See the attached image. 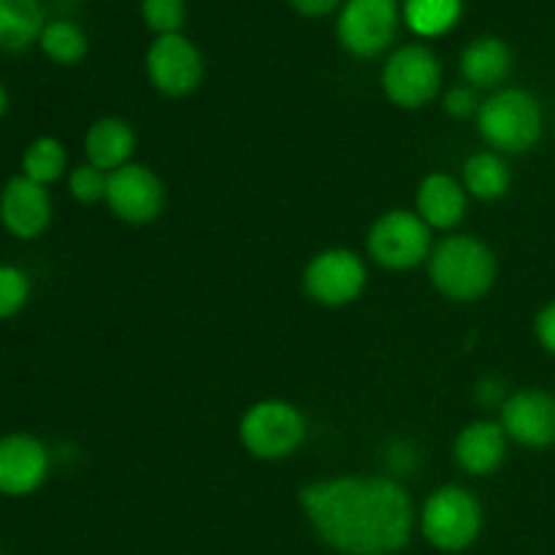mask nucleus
Wrapping results in <instances>:
<instances>
[{"instance_id":"1","label":"nucleus","mask_w":555,"mask_h":555,"mask_svg":"<svg viewBox=\"0 0 555 555\" xmlns=\"http://www.w3.org/2000/svg\"><path fill=\"white\" fill-rule=\"evenodd\" d=\"M320 540L345 555H393L410 542L412 502L388 477H339L301 491Z\"/></svg>"},{"instance_id":"14","label":"nucleus","mask_w":555,"mask_h":555,"mask_svg":"<svg viewBox=\"0 0 555 555\" xmlns=\"http://www.w3.org/2000/svg\"><path fill=\"white\" fill-rule=\"evenodd\" d=\"M52 220V201L43 184L14 177L0 193V222L16 238H36Z\"/></svg>"},{"instance_id":"16","label":"nucleus","mask_w":555,"mask_h":555,"mask_svg":"<svg viewBox=\"0 0 555 555\" xmlns=\"http://www.w3.org/2000/svg\"><path fill=\"white\" fill-rule=\"evenodd\" d=\"M417 209L421 220L431 228H453L459 225L466 211V195L461 184L448 173H431L423 179L417 190Z\"/></svg>"},{"instance_id":"15","label":"nucleus","mask_w":555,"mask_h":555,"mask_svg":"<svg viewBox=\"0 0 555 555\" xmlns=\"http://www.w3.org/2000/svg\"><path fill=\"white\" fill-rule=\"evenodd\" d=\"M507 455V434L496 423H472L455 439V461L469 475H491Z\"/></svg>"},{"instance_id":"13","label":"nucleus","mask_w":555,"mask_h":555,"mask_svg":"<svg viewBox=\"0 0 555 555\" xmlns=\"http://www.w3.org/2000/svg\"><path fill=\"white\" fill-rule=\"evenodd\" d=\"M49 475V453L30 434L0 439V493L11 499L30 496Z\"/></svg>"},{"instance_id":"6","label":"nucleus","mask_w":555,"mask_h":555,"mask_svg":"<svg viewBox=\"0 0 555 555\" xmlns=\"http://www.w3.org/2000/svg\"><path fill=\"white\" fill-rule=\"evenodd\" d=\"M431 249L428 225L410 211H388L374 222L369 233V253L385 269H412Z\"/></svg>"},{"instance_id":"21","label":"nucleus","mask_w":555,"mask_h":555,"mask_svg":"<svg viewBox=\"0 0 555 555\" xmlns=\"http://www.w3.org/2000/svg\"><path fill=\"white\" fill-rule=\"evenodd\" d=\"M464 0H406L404 20L417 36H442L461 20Z\"/></svg>"},{"instance_id":"10","label":"nucleus","mask_w":555,"mask_h":555,"mask_svg":"<svg viewBox=\"0 0 555 555\" xmlns=\"http://www.w3.org/2000/svg\"><path fill=\"white\" fill-rule=\"evenodd\" d=\"M146 74L152 85L166 95H188L198 87L204 63L193 43L179 33L171 36H157L146 52Z\"/></svg>"},{"instance_id":"4","label":"nucleus","mask_w":555,"mask_h":555,"mask_svg":"<svg viewBox=\"0 0 555 555\" xmlns=\"http://www.w3.org/2000/svg\"><path fill=\"white\" fill-rule=\"evenodd\" d=\"M423 534L434 547L459 553L477 540L482 526L480 502L466 488H439L421 515Z\"/></svg>"},{"instance_id":"23","label":"nucleus","mask_w":555,"mask_h":555,"mask_svg":"<svg viewBox=\"0 0 555 555\" xmlns=\"http://www.w3.org/2000/svg\"><path fill=\"white\" fill-rule=\"evenodd\" d=\"M38 43H41L43 54L60 65L79 63L87 52L85 33H81L79 25H74V22H68V20L49 22V25L43 27Z\"/></svg>"},{"instance_id":"12","label":"nucleus","mask_w":555,"mask_h":555,"mask_svg":"<svg viewBox=\"0 0 555 555\" xmlns=\"http://www.w3.org/2000/svg\"><path fill=\"white\" fill-rule=\"evenodd\" d=\"M502 428L524 448L555 444V396L545 390H520L502 406Z\"/></svg>"},{"instance_id":"26","label":"nucleus","mask_w":555,"mask_h":555,"mask_svg":"<svg viewBox=\"0 0 555 555\" xmlns=\"http://www.w3.org/2000/svg\"><path fill=\"white\" fill-rule=\"evenodd\" d=\"M108 173L95 166H79L70 171L68 190L79 204H95V201L106 198Z\"/></svg>"},{"instance_id":"20","label":"nucleus","mask_w":555,"mask_h":555,"mask_svg":"<svg viewBox=\"0 0 555 555\" xmlns=\"http://www.w3.org/2000/svg\"><path fill=\"white\" fill-rule=\"evenodd\" d=\"M464 179L469 193L482 201H496L509 190V168L496 152L472 155L464 166Z\"/></svg>"},{"instance_id":"22","label":"nucleus","mask_w":555,"mask_h":555,"mask_svg":"<svg viewBox=\"0 0 555 555\" xmlns=\"http://www.w3.org/2000/svg\"><path fill=\"white\" fill-rule=\"evenodd\" d=\"M65 163H68L65 146L57 139H52V135H41L22 155V177L47 188V184L57 182L63 177Z\"/></svg>"},{"instance_id":"30","label":"nucleus","mask_w":555,"mask_h":555,"mask_svg":"<svg viewBox=\"0 0 555 555\" xmlns=\"http://www.w3.org/2000/svg\"><path fill=\"white\" fill-rule=\"evenodd\" d=\"M5 108H9V95H5L3 85H0V117H3V114H5Z\"/></svg>"},{"instance_id":"18","label":"nucleus","mask_w":555,"mask_h":555,"mask_svg":"<svg viewBox=\"0 0 555 555\" xmlns=\"http://www.w3.org/2000/svg\"><path fill=\"white\" fill-rule=\"evenodd\" d=\"M509 65H513V54L502 38H477L469 43L461 57V74L469 81V87H496L499 81L507 79Z\"/></svg>"},{"instance_id":"17","label":"nucleus","mask_w":555,"mask_h":555,"mask_svg":"<svg viewBox=\"0 0 555 555\" xmlns=\"http://www.w3.org/2000/svg\"><path fill=\"white\" fill-rule=\"evenodd\" d=\"M135 135L128 122L117 117L98 119L90 130H87L85 150L90 157V166L101 168V171H117V168L128 166L130 155H133Z\"/></svg>"},{"instance_id":"2","label":"nucleus","mask_w":555,"mask_h":555,"mask_svg":"<svg viewBox=\"0 0 555 555\" xmlns=\"http://www.w3.org/2000/svg\"><path fill=\"white\" fill-rule=\"evenodd\" d=\"M431 280L448 298L475 301L491 291L496 280V258L480 238L450 236L434 249Z\"/></svg>"},{"instance_id":"7","label":"nucleus","mask_w":555,"mask_h":555,"mask_svg":"<svg viewBox=\"0 0 555 555\" xmlns=\"http://www.w3.org/2000/svg\"><path fill=\"white\" fill-rule=\"evenodd\" d=\"M399 9L396 0H347L339 14V41L358 57H374L396 36Z\"/></svg>"},{"instance_id":"29","label":"nucleus","mask_w":555,"mask_h":555,"mask_svg":"<svg viewBox=\"0 0 555 555\" xmlns=\"http://www.w3.org/2000/svg\"><path fill=\"white\" fill-rule=\"evenodd\" d=\"M291 3L304 16H325L339 5V0H291Z\"/></svg>"},{"instance_id":"5","label":"nucleus","mask_w":555,"mask_h":555,"mask_svg":"<svg viewBox=\"0 0 555 555\" xmlns=\"http://www.w3.org/2000/svg\"><path fill=\"white\" fill-rule=\"evenodd\" d=\"M307 423L287 401H260L244 415L242 442L253 455L266 461L287 459L304 442Z\"/></svg>"},{"instance_id":"19","label":"nucleus","mask_w":555,"mask_h":555,"mask_svg":"<svg viewBox=\"0 0 555 555\" xmlns=\"http://www.w3.org/2000/svg\"><path fill=\"white\" fill-rule=\"evenodd\" d=\"M43 9L38 0H0V49L25 52L43 33Z\"/></svg>"},{"instance_id":"27","label":"nucleus","mask_w":555,"mask_h":555,"mask_svg":"<svg viewBox=\"0 0 555 555\" xmlns=\"http://www.w3.org/2000/svg\"><path fill=\"white\" fill-rule=\"evenodd\" d=\"M477 108V98H475V87H455V90L448 92L444 98V112L453 114V117H469L475 114Z\"/></svg>"},{"instance_id":"3","label":"nucleus","mask_w":555,"mask_h":555,"mask_svg":"<svg viewBox=\"0 0 555 555\" xmlns=\"http://www.w3.org/2000/svg\"><path fill=\"white\" fill-rule=\"evenodd\" d=\"M477 122L493 150L526 152L542 135V106L531 92L509 87L482 103Z\"/></svg>"},{"instance_id":"9","label":"nucleus","mask_w":555,"mask_h":555,"mask_svg":"<svg viewBox=\"0 0 555 555\" xmlns=\"http://www.w3.org/2000/svg\"><path fill=\"white\" fill-rule=\"evenodd\" d=\"M366 285V269L361 258L350 249H325L314 255L304 274V287L309 298L325 307H341L361 296Z\"/></svg>"},{"instance_id":"8","label":"nucleus","mask_w":555,"mask_h":555,"mask_svg":"<svg viewBox=\"0 0 555 555\" xmlns=\"http://www.w3.org/2000/svg\"><path fill=\"white\" fill-rule=\"evenodd\" d=\"M442 81V68L426 47H404L388 60L383 70V87L396 106L421 108L431 101Z\"/></svg>"},{"instance_id":"25","label":"nucleus","mask_w":555,"mask_h":555,"mask_svg":"<svg viewBox=\"0 0 555 555\" xmlns=\"http://www.w3.org/2000/svg\"><path fill=\"white\" fill-rule=\"evenodd\" d=\"M141 14L157 36H171L184 25V0H144Z\"/></svg>"},{"instance_id":"11","label":"nucleus","mask_w":555,"mask_h":555,"mask_svg":"<svg viewBox=\"0 0 555 555\" xmlns=\"http://www.w3.org/2000/svg\"><path fill=\"white\" fill-rule=\"evenodd\" d=\"M106 204L112 206L114 215L125 222H152L163 209V184L150 168L128 166L108 173Z\"/></svg>"},{"instance_id":"24","label":"nucleus","mask_w":555,"mask_h":555,"mask_svg":"<svg viewBox=\"0 0 555 555\" xmlns=\"http://www.w3.org/2000/svg\"><path fill=\"white\" fill-rule=\"evenodd\" d=\"M30 298V280L22 269L0 263V320H9L20 312Z\"/></svg>"},{"instance_id":"28","label":"nucleus","mask_w":555,"mask_h":555,"mask_svg":"<svg viewBox=\"0 0 555 555\" xmlns=\"http://www.w3.org/2000/svg\"><path fill=\"white\" fill-rule=\"evenodd\" d=\"M534 331H537V339H540V345L555 356V301L545 304V307L540 309Z\"/></svg>"}]
</instances>
